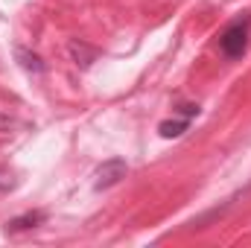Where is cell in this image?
Instances as JSON below:
<instances>
[{
  "instance_id": "obj_1",
  "label": "cell",
  "mask_w": 251,
  "mask_h": 248,
  "mask_svg": "<svg viewBox=\"0 0 251 248\" xmlns=\"http://www.w3.org/2000/svg\"><path fill=\"white\" fill-rule=\"evenodd\" d=\"M249 38H251V12L231 21L222 32H219V53L225 59H240L246 50H249Z\"/></svg>"
},
{
  "instance_id": "obj_2",
  "label": "cell",
  "mask_w": 251,
  "mask_h": 248,
  "mask_svg": "<svg viewBox=\"0 0 251 248\" xmlns=\"http://www.w3.org/2000/svg\"><path fill=\"white\" fill-rule=\"evenodd\" d=\"M128 173V164L123 158H108L105 164H100L97 175H94V190H108V187L120 184Z\"/></svg>"
},
{
  "instance_id": "obj_3",
  "label": "cell",
  "mask_w": 251,
  "mask_h": 248,
  "mask_svg": "<svg viewBox=\"0 0 251 248\" xmlns=\"http://www.w3.org/2000/svg\"><path fill=\"white\" fill-rule=\"evenodd\" d=\"M44 219H47V213H44V210H29V213L12 216V219L6 222V231H9V234H18V231H29V228H38Z\"/></svg>"
},
{
  "instance_id": "obj_4",
  "label": "cell",
  "mask_w": 251,
  "mask_h": 248,
  "mask_svg": "<svg viewBox=\"0 0 251 248\" xmlns=\"http://www.w3.org/2000/svg\"><path fill=\"white\" fill-rule=\"evenodd\" d=\"M67 50H70V59L76 67H82V70H88L91 64L97 62V50L94 47H88L85 41H79V38H73L70 44H67Z\"/></svg>"
},
{
  "instance_id": "obj_5",
  "label": "cell",
  "mask_w": 251,
  "mask_h": 248,
  "mask_svg": "<svg viewBox=\"0 0 251 248\" xmlns=\"http://www.w3.org/2000/svg\"><path fill=\"white\" fill-rule=\"evenodd\" d=\"M15 59H18V64H21L26 73H35V76L44 73V62H41V56L32 53V50H26V47H15Z\"/></svg>"
},
{
  "instance_id": "obj_6",
  "label": "cell",
  "mask_w": 251,
  "mask_h": 248,
  "mask_svg": "<svg viewBox=\"0 0 251 248\" xmlns=\"http://www.w3.org/2000/svg\"><path fill=\"white\" fill-rule=\"evenodd\" d=\"M187 128H190V120H187V117H181V120H164V123L158 125L161 137H181Z\"/></svg>"
},
{
  "instance_id": "obj_7",
  "label": "cell",
  "mask_w": 251,
  "mask_h": 248,
  "mask_svg": "<svg viewBox=\"0 0 251 248\" xmlns=\"http://www.w3.org/2000/svg\"><path fill=\"white\" fill-rule=\"evenodd\" d=\"M176 111H178L181 117H187V120H193V117H199V111H201V108H199L196 102H181V105H176Z\"/></svg>"
},
{
  "instance_id": "obj_8",
  "label": "cell",
  "mask_w": 251,
  "mask_h": 248,
  "mask_svg": "<svg viewBox=\"0 0 251 248\" xmlns=\"http://www.w3.org/2000/svg\"><path fill=\"white\" fill-rule=\"evenodd\" d=\"M18 120L15 117H9V114H0V131H9V128H15Z\"/></svg>"
}]
</instances>
